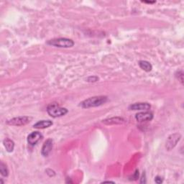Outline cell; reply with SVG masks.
Segmentation results:
<instances>
[{
	"label": "cell",
	"instance_id": "6da1fadb",
	"mask_svg": "<svg viewBox=\"0 0 184 184\" xmlns=\"http://www.w3.org/2000/svg\"><path fill=\"white\" fill-rule=\"evenodd\" d=\"M107 100L108 99L105 96H93V97H90L83 101L81 103H80V106L83 108L96 107L105 104L107 102Z\"/></svg>",
	"mask_w": 184,
	"mask_h": 184
},
{
	"label": "cell",
	"instance_id": "7a4b0ae2",
	"mask_svg": "<svg viewBox=\"0 0 184 184\" xmlns=\"http://www.w3.org/2000/svg\"><path fill=\"white\" fill-rule=\"evenodd\" d=\"M68 109L66 108L60 107L59 105H58V104L56 103L51 104L47 107L48 114L53 118L64 116L68 113Z\"/></svg>",
	"mask_w": 184,
	"mask_h": 184
},
{
	"label": "cell",
	"instance_id": "3957f363",
	"mask_svg": "<svg viewBox=\"0 0 184 184\" xmlns=\"http://www.w3.org/2000/svg\"><path fill=\"white\" fill-rule=\"evenodd\" d=\"M47 44L57 48H68L73 47L74 45V42L72 40H71V39L61 38L52 39V40L48 41Z\"/></svg>",
	"mask_w": 184,
	"mask_h": 184
},
{
	"label": "cell",
	"instance_id": "277c9868",
	"mask_svg": "<svg viewBox=\"0 0 184 184\" xmlns=\"http://www.w3.org/2000/svg\"><path fill=\"white\" fill-rule=\"evenodd\" d=\"M32 119H33L32 117H27V116L17 117L7 121V123L8 125H13V126H22L30 122Z\"/></svg>",
	"mask_w": 184,
	"mask_h": 184
},
{
	"label": "cell",
	"instance_id": "5b68a950",
	"mask_svg": "<svg viewBox=\"0 0 184 184\" xmlns=\"http://www.w3.org/2000/svg\"><path fill=\"white\" fill-rule=\"evenodd\" d=\"M181 135L178 133H175V134L170 135L166 141V145H165L166 148L168 150H171L172 148H173L176 145L178 142L181 140Z\"/></svg>",
	"mask_w": 184,
	"mask_h": 184
},
{
	"label": "cell",
	"instance_id": "8992f818",
	"mask_svg": "<svg viewBox=\"0 0 184 184\" xmlns=\"http://www.w3.org/2000/svg\"><path fill=\"white\" fill-rule=\"evenodd\" d=\"M43 138V135L39 132H33L30 133L27 137V142L30 145L34 146Z\"/></svg>",
	"mask_w": 184,
	"mask_h": 184
},
{
	"label": "cell",
	"instance_id": "52a82bcc",
	"mask_svg": "<svg viewBox=\"0 0 184 184\" xmlns=\"http://www.w3.org/2000/svg\"><path fill=\"white\" fill-rule=\"evenodd\" d=\"M135 119L140 122H144L151 121L153 119V114L152 112H140L135 115Z\"/></svg>",
	"mask_w": 184,
	"mask_h": 184
},
{
	"label": "cell",
	"instance_id": "ba28073f",
	"mask_svg": "<svg viewBox=\"0 0 184 184\" xmlns=\"http://www.w3.org/2000/svg\"><path fill=\"white\" fill-rule=\"evenodd\" d=\"M53 145V141L52 139H48L43 144L42 150H41V154L44 157H47L49 155L50 152L52 151Z\"/></svg>",
	"mask_w": 184,
	"mask_h": 184
},
{
	"label": "cell",
	"instance_id": "9c48e42d",
	"mask_svg": "<svg viewBox=\"0 0 184 184\" xmlns=\"http://www.w3.org/2000/svg\"><path fill=\"white\" fill-rule=\"evenodd\" d=\"M151 108V106L148 103H135L130 105L129 107V109L130 110H149Z\"/></svg>",
	"mask_w": 184,
	"mask_h": 184
},
{
	"label": "cell",
	"instance_id": "30bf717a",
	"mask_svg": "<svg viewBox=\"0 0 184 184\" xmlns=\"http://www.w3.org/2000/svg\"><path fill=\"white\" fill-rule=\"evenodd\" d=\"M52 125L53 122L50 120H40L34 124L33 125V127L36 129H45L49 127Z\"/></svg>",
	"mask_w": 184,
	"mask_h": 184
},
{
	"label": "cell",
	"instance_id": "8fae6325",
	"mask_svg": "<svg viewBox=\"0 0 184 184\" xmlns=\"http://www.w3.org/2000/svg\"><path fill=\"white\" fill-rule=\"evenodd\" d=\"M3 144L4 148H6V150L8 153H12L14 150V148H15V142L12 140L9 139V138H6L5 140H4Z\"/></svg>",
	"mask_w": 184,
	"mask_h": 184
},
{
	"label": "cell",
	"instance_id": "7c38bea8",
	"mask_svg": "<svg viewBox=\"0 0 184 184\" xmlns=\"http://www.w3.org/2000/svg\"><path fill=\"white\" fill-rule=\"evenodd\" d=\"M139 66L142 70L146 71V72H150L153 69V66H152L151 63L147 61H140Z\"/></svg>",
	"mask_w": 184,
	"mask_h": 184
},
{
	"label": "cell",
	"instance_id": "4fadbf2b",
	"mask_svg": "<svg viewBox=\"0 0 184 184\" xmlns=\"http://www.w3.org/2000/svg\"><path fill=\"white\" fill-rule=\"evenodd\" d=\"M124 122V119L120 117H113L103 121V123L106 125H114V124H121Z\"/></svg>",
	"mask_w": 184,
	"mask_h": 184
},
{
	"label": "cell",
	"instance_id": "5bb4252c",
	"mask_svg": "<svg viewBox=\"0 0 184 184\" xmlns=\"http://www.w3.org/2000/svg\"><path fill=\"white\" fill-rule=\"evenodd\" d=\"M0 172H1L2 176L4 177L8 176L9 175V171L7 168V165L2 162L0 163Z\"/></svg>",
	"mask_w": 184,
	"mask_h": 184
},
{
	"label": "cell",
	"instance_id": "9a60e30c",
	"mask_svg": "<svg viewBox=\"0 0 184 184\" xmlns=\"http://www.w3.org/2000/svg\"><path fill=\"white\" fill-rule=\"evenodd\" d=\"M176 76L177 79L180 80L181 84H183V71H178V72L176 73Z\"/></svg>",
	"mask_w": 184,
	"mask_h": 184
},
{
	"label": "cell",
	"instance_id": "2e32d148",
	"mask_svg": "<svg viewBox=\"0 0 184 184\" xmlns=\"http://www.w3.org/2000/svg\"><path fill=\"white\" fill-rule=\"evenodd\" d=\"M46 173H47L50 177H53L56 175V172H55V171H52V170H50V169L46 170Z\"/></svg>",
	"mask_w": 184,
	"mask_h": 184
},
{
	"label": "cell",
	"instance_id": "e0dca14e",
	"mask_svg": "<svg viewBox=\"0 0 184 184\" xmlns=\"http://www.w3.org/2000/svg\"><path fill=\"white\" fill-rule=\"evenodd\" d=\"M163 178H161L160 176H156L155 177V183H158V184H160L161 183H163Z\"/></svg>",
	"mask_w": 184,
	"mask_h": 184
},
{
	"label": "cell",
	"instance_id": "ac0fdd59",
	"mask_svg": "<svg viewBox=\"0 0 184 184\" xmlns=\"http://www.w3.org/2000/svg\"><path fill=\"white\" fill-rule=\"evenodd\" d=\"M132 178H134V180H137V179L139 178V171H135V174L133 175V176H132Z\"/></svg>",
	"mask_w": 184,
	"mask_h": 184
},
{
	"label": "cell",
	"instance_id": "d6986e66",
	"mask_svg": "<svg viewBox=\"0 0 184 184\" xmlns=\"http://www.w3.org/2000/svg\"><path fill=\"white\" fill-rule=\"evenodd\" d=\"M141 183H145L146 182V180H145V174L143 173V175H142V179H141Z\"/></svg>",
	"mask_w": 184,
	"mask_h": 184
},
{
	"label": "cell",
	"instance_id": "ffe728a7",
	"mask_svg": "<svg viewBox=\"0 0 184 184\" xmlns=\"http://www.w3.org/2000/svg\"><path fill=\"white\" fill-rule=\"evenodd\" d=\"M144 2V3H146V4H154V3H155V1H153V2H149V1H144V2Z\"/></svg>",
	"mask_w": 184,
	"mask_h": 184
},
{
	"label": "cell",
	"instance_id": "44dd1931",
	"mask_svg": "<svg viewBox=\"0 0 184 184\" xmlns=\"http://www.w3.org/2000/svg\"><path fill=\"white\" fill-rule=\"evenodd\" d=\"M103 183H114V182H113V181H104Z\"/></svg>",
	"mask_w": 184,
	"mask_h": 184
}]
</instances>
